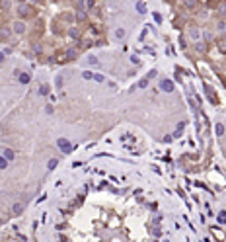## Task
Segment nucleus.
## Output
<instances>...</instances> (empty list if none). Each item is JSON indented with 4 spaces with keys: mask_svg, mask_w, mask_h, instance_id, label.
<instances>
[{
    "mask_svg": "<svg viewBox=\"0 0 226 242\" xmlns=\"http://www.w3.org/2000/svg\"><path fill=\"white\" fill-rule=\"evenodd\" d=\"M59 146H60V150H64V152H68V150H70V143H68V141H64V139H60V141H59Z\"/></svg>",
    "mask_w": 226,
    "mask_h": 242,
    "instance_id": "obj_1",
    "label": "nucleus"
},
{
    "mask_svg": "<svg viewBox=\"0 0 226 242\" xmlns=\"http://www.w3.org/2000/svg\"><path fill=\"white\" fill-rule=\"evenodd\" d=\"M16 31H24V24H16Z\"/></svg>",
    "mask_w": 226,
    "mask_h": 242,
    "instance_id": "obj_2",
    "label": "nucleus"
},
{
    "mask_svg": "<svg viewBox=\"0 0 226 242\" xmlns=\"http://www.w3.org/2000/svg\"><path fill=\"white\" fill-rule=\"evenodd\" d=\"M0 168H6V160L4 158H0Z\"/></svg>",
    "mask_w": 226,
    "mask_h": 242,
    "instance_id": "obj_3",
    "label": "nucleus"
}]
</instances>
